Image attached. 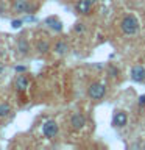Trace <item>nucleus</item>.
<instances>
[{"mask_svg": "<svg viewBox=\"0 0 145 150\" xmlns=\"http://www.w3.org/2000/svg\"><path fill=\"white\" fill-rule=\"evenodd\" d=\"M120 30L123 31L126 36H134L139 31V21L133 14H126V16L120 21Z\"/></svg>", "mask_w": 145, "mask_h": 150, "instance_id": "nucleus-1", "label": "nucleus"}, {"mask_svg": "<svg viewBox=\"0 0 145 150\" xmlns=\"http://www.w3.org/2000/svg\"><path fill=\"white\" fill-rule=\"evenodd\" d=\"M106 94V81H95L87 88V96L92 100H101Z\"/></svg>", "mask_w": 145, "mask_h": 150, "instance_id": "nucleus-2", "label": "nucleus"}, {"mask_svg": "<svg viewBox=\"0 0 145 150\" xmlns=\"http://www.w3.org/2000/svg\"><path fill=\"white\" fill-rule=\"evenodd\" d=\"M58 131H59V125H58V122L53 120V119L45 120L44 124H42V134H44L45 138L53 139L55 136L58 134Z\"/></svg>", "mask_w": 145, "mask_h": 150, "instance_id": "nucleus-3", "label": "nucleus"}, {"mask_svg": "<svg viewBox=\"0 0 145 150\" xmlns=\"http://www.w3.org/2000/svg\"><path fill=\"white\" fill-rule=\"evenodd\" d=\"M128 124V114L122 110L114 111V116H112V125L115 128H123V127Z\"/></svg>", "mask_w": 145, "mask_h": 150, "instance_id": "nucleus-4", "label": "nucleus"}, {"mask_svg": "<svg viewBox=\"0 0 145 150\" xmlns=\"http://www.w3.org/2000/svg\"><path fill=\"white\" fill-rule=\"evenodd\" d=\"M86 125V117H84L81 112H73L72 117H70V127L75 130V131H80L84 128Z\"/></svg>", "mask_w": 145, "mask_h": 150, "instance_id": "nucleus-5", "label": "nucleus"}, {"mask_svg": "<svg viewBox=\"0 0 145 150\" xmlns=\"http://www.w3.org/2000/svg\"><path fill=\"white\" fill-rule=\"evenodd\" d=\"M131 80L137 83L145 81V67L142 64H136L131 67Z\"/></svg>", "mask_w": 145, "mask_h": 150, "instance_id": "nucleus-6", "label": "nucleus"}, {"mask_svg": "<svg viewBox=\"0 0 145 150\" xmlns=\"http://www.w3.org/2000/svg\"><path fill=\"white\" fill-rule=\"evenodd\" d=\"M44 23L50 28V30H53V31H56V33L63 31V22H61L58 17H55V16H49V17L44 21Z\"/></svg>", "mask_w": 145, "mask_h": 150, "instance_id": "nucleus-7", "label": "nucleus"}, {"mask_svg": "<svg viewBox=\"0 0 145 150\" xmlns=\"http://www.w3.org/2000/svg\"><path fill=\"white\" fill-rule=\"evenodd\" d=\"M28 5H30V0H14L13 2V11L16 14L27 13Z\"/></svg>", "mask_w": 145, "mask_h": 150, "instance_id": "nucleus-8", "label": "nucleus"}, {"mask_svg": "<svg viewBox=\"0 0 145 150\" xmlns=\"http://www.w3.org/2000/svg\"><path fill=\"white\" fill-rule=\"evenodd\" d=\"M17 50H19V53L23 55V56L30 53V42L27 41L25 36H20L17 39Z\"/></svg>", "mask_w": 145, "mask_h": 150, "instance_id": "nucleus-9", "label": "nucleus"}, {"mask_svg": "<svg viewBox=\"0 0 145 150\" xmlns=\"http://www.w3.org/2000/svg\"><path fill=\"white\" fill-rule=\"evenodd\" d=\"M55 53L56 55H59V56H64V55H67L69 53V44L65 41L63 39H59V41H56V44H55Z\"/></svg>", "mask_w": 145, "mask_h": 150, "instance_id": "nucleus-10", "label": "nucleus"}, {"mask_svg": "<svg viewBox=\"0 0 145 150\" xmlns=\"http://www.w3.org/2000/svg\"><path fill=\"white\" fill-rule=\"evenodd\" d=\"M28 86H30V81H28V78L25 75H19L16 78V89L19 92H25L28 89Z\"/></svg>", "mask_w": 145, "mask_h": 150, "instance_id": "nucleus-11", "label": "nucleus"}, {"mask_svg": "<svg viewBox=\"0 0 145 150\" xmlns=\"http://www.w3.org/2000/svg\"><path fill=\"white\" fill-rule=\"evenodd\" d=\"M75 8H77V11H78L80 14H83V16H87V14L91 13L92 5H89L86 0H78L77 5H75Z\"/></svg>", "mask_w": 145, "mask_h": 150, "instance_id": "nucleus-12", "label": "nucleus"}, {"mask_svg": "<svg viewBox=\"0 0 145 150\" xmlns=\"http://www.w3.org/2000/svg\"><path fill=\"white\" fill-rule=\"evenodd\" d=\"M36 50H37V53H41V55L49 53L50 52V42L47 39H39L36 42Z\"/></svg>", "mask_w": 145, "mask_h": 150, "instance_id": "nucleus-13", "label": "nucleus"}, {"mask_svg": "<svg viewBox=\"0 0 145 150\" xmlns=\"http://www.w3.org/2000/svg\"><path fill=\"white\" fill-rule=\"evenodd\" d=\"M11 114V106H9V103H0V119H6V117Z\"/></svg>", "mask_w": 145, "mask_h": 150, "instance_id": "nucleus-14", "label": "nucleus"}, {"mask_svg": "<svg viewBox=\"0 0 145 150\" xmlns=\"http://www.w3.org/2000/svg\"><path fill=\"white\" fill-rule=\"evenodd\" d=\"M73 30H75V33H78V35H83V33L86 31V27H84L83 22H78V23H75Z\"/></svg>", "mask_w": 145, "mask_h": 150, "instance_id": "nucleus-15", "label": "nucleus"}, {"mask_svg": "<svg viewBox=\"0 0 145 150\" xmlns=\"http://www.w3.org/2000/svg\"><path fill=\"white\" fill-rule=\"evenodd\" d=\"M23 19H14V21H11V27L14 28V30H17V28H20L23 25Z\"/></svg>", "mask_w": 145, "mask_h": 150, "instance_id": "nucleus-16", "label": "nucleus"}, {"mask_svg": "<svg viewBox=\"0 0 145 150\" xmlns=\"http://www.w3.org/2000/svg\"><path fill=\"white\" fill-rule=\"evenodd\" d=\"M108 74H109L111 77H117V75H119V69L114 67V66H111V67L108 69Z\"/></svg>", "mask_w": 145, "mask_h": 150, "instance_id": "nucleus-17", "label": "nucleus"}, {"mask_svg": "<svg viewBox=\"0 0 145 150\" xmlns=\"http://www.w3.org/2000/svg\"><path fill=\"white\" fill-rule=\"evenodd\" d=\"M37 9V5H33L31 2H30V5H28V8H27V14H33Z\"/></svg>", "mask_w": 145, "mask_h": 150, "instance_id": "nucleus-18", "label": "nucleus"}, {"mask_svg": "<svg viewBox=\"0 0 145 150\" xmlns=\"http://www.w3.org/2000/svg\"><path fill=\"white\" fill-rule=\"evenodd\" d=\"M23 21H25V22H36L37 19H36V16H33V14H28V16L23 19Z\"/></svg>", "mask_w": 145, "mask_h": 150, "instance_id": "nucleus-19", "label": "nucleus"}, {"mask_svg": "<svg viewBox=\"0 0 145 150\" xmlns=\"http://www.w3.org/2000/svg\"><path fill=\"white\" fill-rule=\"evenodd\" d=\"M14 69H16V72H25V66H16V67H14Z\"/></svg>", "mask_w": 145, "mask_h": 150, "instance_id": "nucleus-20", "label": "nucleus"}, {"mask_svg": "<svg viewBox=\"0 0 145 150\" xmlns=\"http://www.w3.org/2000/svg\"><path fill=\"white\" fill-rule=\"evenodd\" d=\"M145 105V96H140L139 97V106H144Z\"/></svg>", "mask_w": 145, "mask_h": 150, "instance_id": "nucleus-21", "label": "nucleus"}, {"mask_svg": "<svg viewBox=\"0 0 145 150\" xmlns=\"http://www.w3.org/2000/svg\"><path fill=\"white\" fill-rule=\"evenodd\" d=\"M3 13H5V3L0 0V14H3Z\"/></svg>", "mask_w": 145, "mask_h": 150, "instance_id": "nucleus-22", "label": "nucleus"}, {"mask_svg": "<svg viewBox=\"0 0 145 150\" xmlns=\"http://www.w3.org/2000/svg\"><path fill=\"white\" fill-rule=\"evenodd\" d=\"M86 2H87L89 5H95V3L98 2V0H86Z\"/></svg>", "mask_w": 145, "mask_h": 150, "instance_id": "nucleus-23", "label": "nucleus"}, {"mask_svg": "<svg viewBox=\"0 0 145 150\" xmlns=\"http://www.w3.org/2000/svg\"><path fill=\"white\" fill-rule=\"evenodd\" d=\"M144 149H145V145H144Z\"/></svg>", "mask_w": 145, "mask_h": 150, "instance_id": "nucleus-24", "label": "nucleus"}]
</instances>
